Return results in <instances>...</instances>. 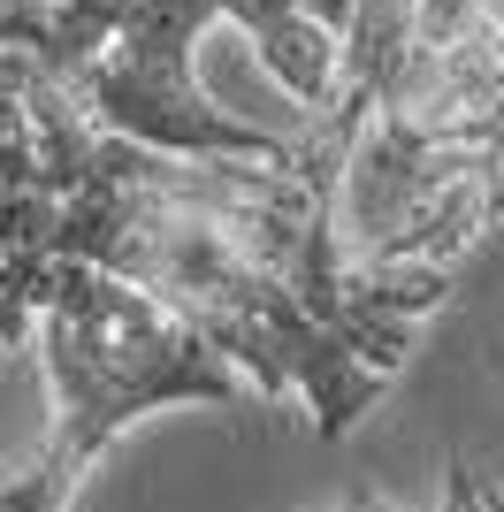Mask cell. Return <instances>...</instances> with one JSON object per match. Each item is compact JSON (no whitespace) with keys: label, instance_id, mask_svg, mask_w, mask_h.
<instances>
[{"label":"cell","instance_id":"6da1fadb","mask_svg":"<svg viewBox=\"0 0 504 512\" xmlns=\"http://www.w3.org/2000/svg\"><path fill=\"white\" fill-rule=\"evenodd\" d=\"M39 260H84L146 291L260 406L306 398L321 436H344L390 390L420 321L459 283L443 268H344L336 199L283 161H176L146 146L46 222Z\"/></svg>","mask_w":504,"mask_h":512},{"label":"cell","instance_id":"7a4b0ae2","mask_svg":"<svg viewBox=\"0 0 504 512\" xmlns=\"http://www.w3.org/2000/svg\"><path fill=\"white\" fill-rule=\"evenodd\" d=\"M321 115L352 123L336 245L359 268L420 192L504 161V0H359Z\"/></svg>","mask_w":504,"mask_h":512},{"label":"cell","instance_id":"3957f363","mask_svg":"<svg viewBox=\"0 0 504 512\" xmlns=\"http://www.w3.org/2000/svg\"><path fill=\"white\" fill-rule=\"evenodd\" d=\"M31 329H39L54 413L39 444L16 467H0V512H69V497L107 459V444L161 406H260L245 375L214 360L176 314H161L146 291L84 260H54Z\"/></svg>","mask_w":504,"mask_h":512}]
</instances>
